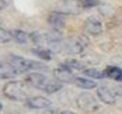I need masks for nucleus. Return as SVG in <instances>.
I'll return each mask as SVG.
<instances>
[{
  "label": "nucleus",
  "instance_id": "nucleus-13",
  "mask_svg": "<svg viewBox=\"0 0 122 114\" xmlns=\"http://www.w3.org/2000/svg\"><path fill=\"white\" fill-rule=\"evenodd\" d=\"M73 82H74V85H76L77 87L87 89V90H90V89H96V87H97L96 82H93V80H91V79H88V77H76Z\"/></svg>",
  "mask_w": 122,
  "mask_h": 114
},
{
  "label": "nucleus",
  "instance_id": "nucleus-17",
  "mask_svg": "<svg viewBox=\"0 0 122 114\" xmlns=\"http://www.w3.org/2000/svg\"><path fill=\"white\" fill-rule=\"evenodd\" d=\"M61 89H62V82H59L58 79H49L45 89H44V92H46V93H56Z\"/></svg>",
  "mask_w": 122,
  "mask_h": 114
},
{
  "label": "nucleus",
  "instance_id": "nucleus-10",
  "mask_svg": "<svg viewBox=\"0 0 122 114\" xmlns=\"http://www.w3.org/2000/svg\"><path fill=\"white\" fill-rule=\"evenodd\" d=\"M65 14L61 11H52L51 14L48 16V23L49 25L56 30V31H61L62 28L65 27Z\"/></svg>",
  "mask_w": 122,
  "mask_h": 114
},
{
  "label": "nucleus",
  "instance_id": "nucleus-23",
  "mask_svg": "<svg viewBox=\"0 0 122 114\" xmlns=\"http://www.w3.org/2000/svg\"><path fill=\"white\" fill-rule=\"evenodd\" d=\"M59 114H74L73 111H69V110H65V111H61Z\"/></svg>",
  "mask_w": 122,
  "mask_h": 114
},
{
  "label": "nucleus",
  "instance_id": "nucleus-6",
  "mask_svg": "<svg viewBox=\"0 0 122 114\" xmlns=\"http://www.w3.org/2000/svg\"><path fill=\"white\" fill-rule=\"evenodd\" d=\"M84 9L81 7L79 0H61L59 1V10L63 14H80Z\"/></svg>",
  "mask_w": 122,
  "mask_h": 114
},
{
  "label": "nucleus",
  "instance_id": "nucleus-2",
  "mask_svg": "<svg viewBox=\"0 0 122 114\" xmlns=\"http://www.w3.org/2000/svg\"><path fill=\"white\" fill-rule=\"evenodd\" d=\"M9 62L14 66V69L18 73H24V72H30V71H37V69H46V66L41 62L32 61V59H27L18 55H10Z\"/></svg>",
  "mask_w": 122,
  "mask_h": 114
},
{
  "label": "nucleus",
  "instance_id": "nucleus-19",
  "mask_svg": "<svg viewBox=\"0 0 122 114\" xmlns=\"http://www.w3.org/2000/svg\"><path fill=\"white\" fill-rule=\"evenodd\" d=\"M83 73H84L88 79H102V77H105L104 72H101V71H98V69H94V68L84 69V71H83Z\"/></svg>",
  "mask_w": 122,
  "mask_h": 114
},
{
  "label": "nucleus",
  "instance_id": "nucleus-8",
  "mask_svg": "<svg viewBox=\"0 0 122 114\" xmlns=\"http://www.w3.org/2000/svg\"><path fill=\"white\" fill-rule=\"evenodd\" d=\"M27 107L32 109V110H46L49 106L52 104L49 99L42 97V96H35V97H28L25 100Z\"/></svg>",
  "mask_w": 122,
  "mask_h": 114
},
{
  "label": "nucleus",
  "instance_id": "nucleus-22",
  "mask_svg": "<svg viewBox=\"0 0 122 114\" xmlns=\"http://www.w3.org/2000/svg\"><path fill=\"white\" fill-rule=\"evenodd\" d=\"M4 7H6V1H4V0H0V11H1Z\"/></svg>",
  "mask_w": 122,
  "mask_h": 114
},
{
  "label": "nucleus",
  "instance_id": "nucleus-5",
  "mask_svg": "<svg viewBox=\"0 0 122 114\" xmlns=\"http://www.w3.org/2000/svg\"><path fill=\"white\" fill-rule=\"evenodd\" d=\"M84 30L90 35H100L102 33V30H104L101 18L97 17V16H90L84 21Z\"/></svg>",
  "mask_w": 122,
  "mask_h": 114
},
{
  "label": "nucleus",
  "instance_id": "nucleus-18",
  "mask_svg": "<svg viewBox=\"0 0 122 114\" xmlns=\"http://www.w3.org/2000/svg\"><path fill=\"white\" fill-rule=\"evenodd\" d=\"M62 65H65L70 71H81V69H84V63L81 62V61H77V59H67Z\"/></svg>",
  "mask_w": 122,
  "mask_h": 114
},
{
  "label": "nucleus",
  "instance_id": "nucleus-15",
  "mask_svg": "<svg viewBox=\"0 0 122 114\" xmlns=\"http://www.w3.org/2000/svg\"><path fill=\"white\" fill-rule=\"evenodd\" d=\"M32 54L39 56L42 61H51V58H52V52L48 48H45V47H35V48H32Z\"/></svg>",
  "mask_w": 122,
  "mask_h": 114
},
{
  "label": "nucleus",
  "instance_id": "nucleus-9",
  "mask_svg": "<svg viewBox=\"0 0 122 114\" xmlns=\"http://www.w3.org/2000/svg\"><path fill=\"white\" fill-rule=\"evenodd\" d=\"M48 77L42 73H38V72H32L31 75L27 76V82L35 89H39V90H44L46 83H48Z\"/></svg>",
  "mask_w": 122,
  "mask_h": 114
},
{
  "label": "nucleus",
  "instance_id": "nucleus-14",
  "mask_svg": "<svg viewBox=\"0 0 122 114\" xmlns=\"http://www.w3.org/2000/svg\"><path fill=\"white\" fill-rule=\"evenodd\" d=\"M104 75L110 79L114 80H121L122 82V69L118 66H108L105 71H104Z\"/></svg>",
  "mask_w": 122,
  "mask_h": 114
},
{
  "label": "nucleus",
  "instance_id": "nucleus-3",
  "mask_svg": "<svg viewBox=\"0 0 122 114\" xmlns=\"http://www.w3.org/2000/svg\"><path fill=\"white\" fill-rule=\"evenodd\" d=\"M87 48V41L84 37L81 35H73L69 37L65 42H63V51H66L67 54L72 55H79Z\"/></svg>",
  "mask_w": 122,
  "mask_h": 114
},
{
  "label": "nucleus",
  "instance_id": "nucleus-24",
  "mask_svg": "<svg viewBox=\"0 0 122 114\" xmlns=\"http://www.w3.org/2000/svg\"><path fill=\"white\" fill-rule=\"evenodd\" d=\"M1 109H3V106H1V103H0V110H1Z\"/></svg>",
  "mask_w": 122,
  "mask_h": 114
},
{
  "label": "nucleus",
  "instance_id": "nucleus-21",
  "mask_svg": "<svg viewBox=\"0 0 122 114\" xmlns=\"http://www.w3.org/2000/svg\"><path fill=\"white\" fill-rule=\"evenodd\" d=\"M83 9H93L100 4V0H79Z\"/></svg>",
  "mask_w": 122,
  "mask_h": 114
},
{
  "label": "nucleus",
  "instance_id": "nucleus-16",
  "mask_svg": "<svg viewBox=\"0 0 122 114\" xmlns=\"http://www.w3.org/2000/svg\"><path fill=\"white\" fill-rule=\"evenodd\" d=\"M11 37H13V39H14L15 42H18V44H27L28 39H30V35H28L25 31H23V30H13Z\"/></svg>",
  "mask_w": 122,
  "mask_h": 114
},
{
  "label": "nucleus",
  "instance_id": "nucleus-11",
  "mask_svg": "<svg viewBox=\"0 0 122 114\" xmlns=\"http://www.w3.org/2000/svg\"><path fill=\"white\" fill-rule=\"evenodd\" d=\"M53 73H55V79H58L62 83H65V82H66V83H70V82L74 80L72 71H70L69 68H66L65 65H61L59 68H56Z\"/></svg>",
  "mask_w": 122,
  "mask_h": 114
},
{
  "label": "nucleus",
  "instance_id": "nucleus-20",
  "mask_svg": "<svg viewBox=\"0 0 122 114\" xmlns=\"http://www.w3.org/2000/svg\"><path fill=\"white\" fill-rule=\"evenodd\" d=\"M13 39L11 37V31H7V30H3L0 28V44H7Z\"/></svg>",
  "mask_w": 122,
  "mask_h": 114
},
{
  "label": "nucleus",
  "instance_id": "nucleus-12",
  "mask_svg": "<svg viewBox=\"0 0 122 114\" xmlns=\"http://www.w3.org/2000/svg\"><path fill=\"white\" fill-rule=\"evenodd\" d=\"M17 71L14 69L10 62L6 61H0V79H11L14 76H17Z\"/></svg>",
  "mask_w": 122,
  "mask_h": 114
},
{
  "label": "nucleus",
  "instance_id": "nucleus-7",
  "mask_svg": "<svg viewBox=\"0 0 122 114\" xmlns=\"http://www.w3.org/2000/svg\"><path fill=\"white\" fill-rule=\"evenodd\" d=\"M97 96L98 99L105 104H114L118 99L112 86H107V85H102V86L97 87Z\"/></svg>",
  "mask_w": 122,
  "mask_h": 114
},
{
  "label": "nucleus",
  "instance_id": "nucleus-1",
  "mask_svg": "<svg viewBox=\"0 0 122 114\" xmlns=\"http://www.w3.org/2000/svg\"><path fill=\"white\" fill-rule=\"evenodd\" d=\"M3 93H4L6 97H9L11 100H17V101L24 100L25 101L28 99V89L20 80H11L7 85H4Z\"/></svg>",
  "mask_w": 122,
  "mask_h": 114
},
{
  "label": "nucleus",
  "instance_id": "nucleus-4",
  "mask_svg": "<svg viewBox=\"0 0 122 114\" xmlns=\"http://www.w3.org/2000/svg\"><path fill=\"white\" fill-rule=\"evenodd\" d=\"M77 106L81 109V110H84V111H96L100 109V103H98L97 97H94L91 93H81V94H79L77 96Z\"/></svg>",
  "mask_w": 122,
  "mask_h": 114
}]
</instances>
